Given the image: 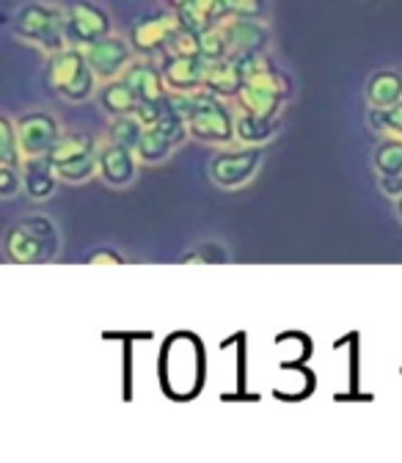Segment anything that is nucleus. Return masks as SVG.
Instances as JSON below:
<instances>
[{
    "label": "nucleus",
    "instance_id": "1",
    "mask_svg": "<svg viewBox=\"0 0 402 463\" xmlns=\"http://www.w3.org/2000/svg\"><path fill=\"white\" fill-rule=\"evenodd\" d=\"M171 102H174L188 119L191 138L212 146H235L238 144V130H235V105L199 89L193 94H174L171 91Z\"/></svg>",
    "mask_w": 402,
    "mask_h": 463
},
{
    "label": "nucleus",
    "instance_id": "2",
    "mask_svg": "<svg viewBox=\"0 0 402 463\" xmlns=\"http://www.w3.org/2000/svg\"><path fill=\"white\" fill-rule=\"evenodd\" d=\"M61 251L59 226L47 215H25L14 221L4 235V254L14 265L52 262Z\"/></svg>",
    "mask_w": 402,
    "mask_h": 463
},
{
    "label": "nucleus",
    "instance_id": "3",
    "mask_svg": "<svg viewBox=\"0 0 402 463\" xmlns=\"http://www.w3.org/2000/svg\"><path fill=\"white\" fill-rule=\"evenodd\" d=\"M47 83L52 86V91L64 97L67 102H86L97 94L99 89V78L94 75L89 55L83 47L67 44L64 50L47 55Z\"/></svg>",
    "mask_w": 402,
    "mask_h": 463
},
{
    "label": "nucleus",
    "instance_id": "4",
    "mask_svg": "<svg viewBox=\"0 0 402 463\" xmlns=\"http://www.w3.org/2000/svg\"><path fill=\"white\" fill-rule=\"evenodd\" d=\"M14 33L47 55L59 52L70 44V39H67V9L52 6V4H42V0H31V4L20 6L14 14Z\"/></svg>",
    "mask_w": 402,
    "mask_h": 463
},
{
    "label": "nucleus",
    "instance_id": "5",
    "mask_svg": "<svg viewBox=\"0 0 402 463\" xmlns=\"http://www.w3.org/2000/svg\"><path fill=\"white\" fill-rule=\"evenodd\" d=\"M262 155H265V149L251 146V144L223 146L207 165L210 180L223 191H238L257 177V171L262 165Z\"/></svg>",
    "mask_w": 402,
    "mask_h": 463
},
{
    "label": "nucleus",
    "instance_id": "6",
    "mask_svg": "<svg viewBox=\"0 0 402 463\" xmlns=\"http://www.w3.org/2000/svg\"><path fill=\"white\" fill-rule=\"evenodd\" d=\"M89 55V64L94 70V75L99 78V83L122 78V72L136 61V50L130 44V39L119 36V33H108L97 42H91L89 47H83Z\"/></svg>",
    "mask_w": 402,
    "mask_h": 463
},
{
    "label": "nucleus",
    "instance_id": "7",
    "mask_svg": "<svg viewBox=\"0 0 402 463\" xmlns=\"http://www.w3.org/2000/svg\"><path fill=\"white\" fill-rule=\"evenodd\" d=\"M17 136H20L23 157H39V155H50V149L59 144L64 130L50 110H28L17 119Z\"/></svg>",
    "mask_w": 402,
    "mask_h": 463
},
{
    "label": "nucleus",
    "instance_id": "8",
    "mask_svg": "<svg viewBox=\"0 0 402 463\" xmlns=\"http://www.w3.org/2000/svg\"><path fill=\"white\" fill-rule=\"evenodd\" d=\"M113 33L110 14L91 4V0H75L67 6V39L75 47H89L91 42Z\"/></svg>",
    "mask_w": 402,
    "mask_h": 463
},
{
    "label": "nucleus",
    "instance_id": "9",
    "mask_svg": "<svg viewBox=\"0 0 402 463\" xmlns=\"http://www.w3.org/2000/svg\"><path fill=\"white\" fill-rule=\"evenodd\" d=\"M97 163H99V180L110 188H127L138 177V165L141 160L136 157L133 149L117 144V141H99L97 149Z\"/></svg>",
    "mask_w": 402,
    "mask_h": 463
},
{
    "label": "nucleus",
    "instance_id": "10",
    "mask_svg": "<svg viewBox=\"0 0 402 463\" xmlns=\"http://www.w3.org/2000/svg\"><path fill=\"white\" fill-rule=\"evenodd\" d=\"M182 25L180 14L174 9L168 12H157V14H149V17H141L133 31H130V44L138 55L144 58H154L163 52L168 36L174 33L177 28Z\"/></svg>",
    "mask_w": 402,
    "mask_h": 463
},
{
    "label": "nucleus",
    "instance_id": "11",
    "mask_svg": "<svg viewBox=\"0 0 402 463\" xmlns=\"http://www.w3.org/2000/svg\"><path fill=\"white\" fill-rule=\"evenodd\" d=\"M220 28H223L226 44H229V58H232V61H240L246 55L267 50L270 33L262 25V20H243V17L229 14L226 20H220Z\"/></svg>",
    "mask_w": 402,
    "mask_h": 463
},
{
    "label": "nucleus",
    "instance_id": "12",
    "mask_svg": "<svg viewBox=\"0 0 402 463\" xmlns=\"http://www.w3.org/2000/svg\"><path fill=\"white\" fill-rule=\"evenodd\" d=\"M168 91L193 94L204 89V58L201 55H157Z\"/></svg>",
    "mask_w": 402,
    "mask_h": 463
},
{
    "label": "nucleus",
    "instance_id": "13",
    "mask_svg": "<svg viewBox=\"0 0 402 463\" xmlns=\"http://www.w3.org/2000/svg\"><path fill=\"white\" fill-rule=\"evenodd\" d=\"M122 78L133 86V91L138 94L141 102H163L171 94L168 86H165L160 61H154V58L138 55L136 61L122 72Z\"/></svg>",
    "mask_w": 402,
    "mask_h": 463
},
{
    "label": "nucleus",
    "instance_id": "14",
    "mask_svg": "<svg viewBox=\"0 0 402 463\" xmlns=\"http://www.w3.org/2000/svg\"><path fill=\"white\" fill-rule=\"evenodd\" d=\"M59 171H55L50 155L39 157H25L23 160V191L33 202H44L59 188Z\"/></svg>",
    "mask_w": 402,
    "mask_h": 463
},
{
    "label": "nucleus",
    "instance_id": "15",
    "mask_svg": "<svg viewBox=\"0 0 402 463\" xmlns=\"http://www.w3.org/2000/svg\"><path fill=\"white\" fill-rule=\"evenodd\" d=\"M243 72L240 64L226 58V61H204V89L232 102L238 91L243 89Z\"/></svg>",
    "mask_w": 402,
    "mask_h": 463
},
{
    "label": "nucleus",
    "instance_id": "16",
    "mask_svg": "<svg viewBox=\"0 0 402 463\" xmlns=\"http://www.w3.org/2000/svg\"><path fill=\"white\" fill-rule=\"evenodd\" d=\"M97 102L99 108L110 116H125V113H136L138 108V94L133 91V86L125 80V78H113V80H105L99 83L97 89Z\"/></svg>",
    "mask_w": 402,
    "mask_h": 463
},
{
    "label": "nucleus",
    "instance_id": "17",
    "mask_svg": "<svg viewBox=\"0 0 402 463\" xmlns=\"http://www.w3.org/2000/svg\"><path fill=\"white\" fill-rule=\"evenodd\" d=\"M281 128L278 116H257L246 110H235V130H238V144H251V146H265Z\"/></svg>",
    "mask_w": 402,
    "mask_h": 463
},
{
    "label": "nucleus",
    "instance_id": "18",
    "mask_svg": "<svg viewBox=\"0 0 402 463\" xmlns=\"http://www.w3.org/2000/svg\"><path fill=\"white\" fill-rule=\"evenodd\" d=\"M364 99L369 108H391L402 99V72L397 70H378L369 75L364 86Z\"/></svg>",
    "mask_w": 402,
    "mask_h": 463
},
{
    "label": "nucleus",
    "instance_id": "19",
    "mask_svg": "<svg viewBox=\"0 0 402 463\" xmlns=\"http://www.w3.org/2000/svg\"><path fill=\"white\" fill-rule=\"evenodd\" d=\"M182 25L193 28V31H207L212 25H218L220 20L229 17V9H226V0H191V4L177 12Z\"/></svg>",
    "mask_w": 402,
    "mask_h": 463
},
{
    "label": "nucleus",
    "instance_id": "20",
    "mask_svg": "<svg viewBox=\"0 0 402 463\" xmlns=\"http://www.w3.org/2000/svg\"><path fill=\"white\" fill-rule=\"evenodd\" d=\"M174 149H177V146L171 144V138H168L163 130L146 128L144 136H141V141H138V146H136V157H138L141 163H146V165H154V163H163Z\"/></svg>",
    "mask_w": 402,
    "mask_h": 463
},
{
    "label": "nucleus",
    "instance_id": "21",
    "mask_svg": "<svg viewBox=\"0 0 402 463\" xmlns=\"http://www.w3.org/2000/svg\"><path fill=\"white\" fill-rule=\"evenodd\" d=\"M144 130H146V128L141 125V119H138L136 113H125V116H113L110 125H108L105 138L117 141V144H122V146H127V149L136 152V146H138Z\"/></svg>",
    "mask_w": 402,
    "mask_h": 463
},
{
    "label": "nucleus",
    "instance_id": "22",
    "mask_svg": "<svg viewBox=\"0 0 402 463\" xmlns=\"http://www.w3.org/2000/svg\"><path fill=\"white\" fill-rule=\"evenodd\" d=\"M372 165L378 177H388V174H402V138H380L372 155Z\"/></svg>",
    "mask_w": 402,
    "mask_h": 463
},
{
    "label": "nucleus",
    "instance_id": "23",
    "mask_svg": "<svg viewBox=\"0 0 402 463\" xmlns=\"http://www.w3.org/2000/svg\"><path fill=\"white\" fill-rule=\"evenodd\" d=\"M23 149L17 136V119L12 116H0V165H17L23 168Z\"/></svg>",
    "mask_w": 402,
    "mask_h": 463
},
{
    "label": "nucleus",
    "instance_id": "24",
    "mask_svg": "<svg viewBox=\"0 0 402 463\" xmlns=\"http://www.w3.org/2000/svg\"><path fill=\"white\" fill-rule=\"evenodd\" d=\"M369 119V128L378 133V136H391V138H402V99L391 108H369L367 113Z\"/></svg>",
    "mask_w": 402,
    "mask_h": 463
},
{
    "label": "nucleus",
    "instance_id": "25",
    "mask_svg": "<svg viewBox=\"0 0 402 463\" xmlns=\"http://www.w3.org/2000/svg\"><path fill=\"white\" fill-rule=\"evenodd\" d=\"M160 55H201V36H199V31H193L188 25H180L174 33L168 36V42H165Z\"/></svg>",
    "mask_w": 402,
    "mask_h": 463
},
{
    "label": "nucleus",
    "instance_id": "26",
    "mask_svg": "<svg viewBox=\"0 0 402 463\" xmlns=\"http://www.w3.org/2000/svg\"><path fill=\"white\" fill-rule=\"evenodd\" d=\"M180 262L182 265H223V262H229V251H226V246L207 241V243L193 246Z\"/></svg>",
    "mask_w": 402,
    "mask_h": 463
},
{
    "label": "nucleus",
    "instance_id": "27",
    "mask_svg": "<svg viewBox=\"0 0 402 463\" xmlns=\"http://www.w3.org/2000/svg\"><path fill=\"white\" fill-rule=\"evenodd\" d=\"M201 58L204 61H226L229 58V44H226V36H223V28L220 23L201 31Z\"/></svg>",
    "mask_w": 402,
    "mask_h": 463
},
{
    "label": "nucleus",
    "instance_id": "28",
    "mask_svg": "<svg viewBox=\"0 0 402 463\" xmlns=\"http://www.w3.org/2000/svg\"><path fill=\"white\" fill-rule=\"evenodd\" d=\"M226 9L232 17L265 20L267 17V0H226Z\"/></svg>",
    "mask_w": 402,
    "mask_h": 463
},
{
    "label": "nucleus",
    "instance_id": "29",
    "mask_svg": "<svg viewBox=\"0 0 402 463\" xmlns=\"http://www.w3.org/2000/svg\"><path fill=\"white\" fill-rule=\"evenodd\" d=\"M23 191V168L17 165H0V196L12 199Z\"/></svg>",
    "mask_w": 402,
    "mask_h": 463
},
{
    "label": "nucleus",
    "instance_id": "30",
    "mask_svg": "<svg viewBox=\"0 0 402 463\" xmlns=\"http://www.w3.org/2000/svg\"><path fill=\"white\" fill-rule=\"evenodd\" d=\"M378 185H380V191L388 199H399L402 196V174H388V177H378Z\"/></svg>",
    "mask_w": 402,
    "mask_h": 463
},
{
    "label": "nucleus",
    "instance_id": "31",
    "mask_svg": "<svg viewBox=\"0 0 402 463\" xmlns=\"http://www.w3.org/2000/svg\"><path fill=\"white\" fill-rule=\"evenodd\" d=\"M91 265H125L127 260L119 254V251H113V249H99L89 257Z\"/></svg>",
    "mask_w": 402,
    "mask_h": 463
},
{
    "label": "nucleus",
    "instance_id": "32",
    "mask_svg": "<svg viewBox=\"0 0 402 463\" xmlns=\"http://www.w3.org/2000/svg\"><path fill=\"white\" fill-rule=\"evenodd\" d=\"M163 4H165L168 9H174V12H182V9L191 4V0H163Z\"/></svg>",
    "mask_w": 402,
    "mask_h": 463
},
{
    "label": "nucleus",
    "instance_id": "33",
    "mask_svg": "<svg viewBox=\"0 0 402 463\" xmlns=\"http://www.w3.org/2000/svg\"><path fill=\"white\" fill-rule=\"evenodd\" d=\"M394 210H397V218L402 221V196H399V199H394Z\"/></svg>",
    "mask_w": 402,
    "mask_h": 463
}]
</instances>
